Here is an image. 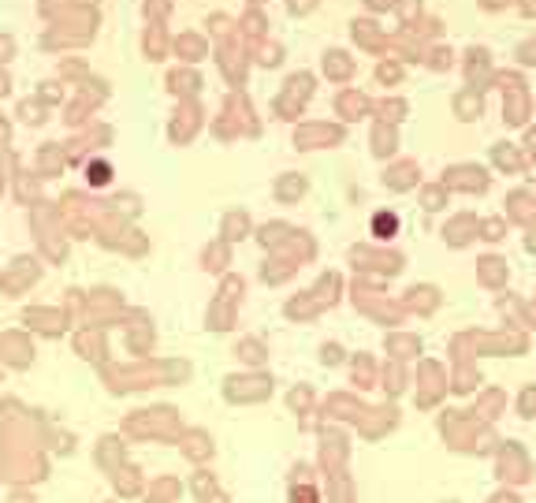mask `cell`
Returning a JSON list of instances; mask_svg holds the SVG:
<instances>
[{
  "mask_svg": "<svg viewBox=\"0 0 536 503\" xmlns=\"http://www.w3.org/2000/svg\"><path fill=\"white\" fill-rule=\"evenodd\" d=\"M321 68H324V75H328V82H339V86H346L354 75H358V60L346 52V49H328L324 52V60H321Z\"/></svg>",
  "mask_w": 536,
  "mask_h": 503,
  "instance_id": "obj_25",
  "label": "cell"
},
{
  "mask_svg": "<svg viewBox=\"0 0 536 503\" xmlns=\"http://www.w3.org/2000/svg\"><path fill=\"white\" fill-rule=\"evenodd\" d=\"M381 183L388 186L391 195H409V191H418V186L425 183L421 179V165L414 161V157H395L391 165H384Z\"/></svg>",
  "mask_w": 536,
  "mask_h": 503,
  "instance_id": "obj_12",
  "label": "cell"
},
{
  "mask_svg": "<svg viewBox=\"0 0 536 503\" xmlns=\"http://www.w3.org/2000/svg\"><path fill=\"white\" fill-rule=\"evenodd\" d=\"M525 82V75H522V68H507V71H495V82H492V90H511V86H522Z\"/></svg>",
  "mask_w": 536,
  "mask_h": 503,
  "instance_id": "obj_41",
  "label": "cell"
},
{
  "mask_svg": "<svg viewBox=\"0 0 536 503\" xmlns=\"http://www.w3.org/2000/svg\"><path fill=\"white\" fill-rule=\"evenodd\" d=\"M458 68H462V79H465V86H473V90H481V93H488L492 90V82H495V56H492V49L488 45H465L462 52H458Z\"/></svg>",
  "mask_w": 536,
  "mask_h": 503,
  "instance_id": "obj_8",
  "label": "cell"
},
{
  "mask_svg": "<svg viewBox=\"0 0 536 503\" xmlns=\"http://www.w3.org/2000/svg\"><path fill=\"white\" fill-rule=\"evenodd\" d=\"M503 216L511 220V224H518L522 232L536 224V191L532 186H514V191L503 198Z\"/></svg>",
  "mask_w": 536,
  "mask_h": 503,
  "instance_id": "obj_15",
  "label": "cell"
},
{
  "mask_svg": "<svg viewBox=\"0 0 536 503\" xmlns=\"http://www.w3.org/2000/svg\"><path fill=\"white\" fill-rule=\"evenodd\" d=\"M425 15H428L425 0H399V5H395V23H399V30H414Z\"/></svg>",
  "mask_w": 536,
  "mask_h": 503,
  "instance_id": "obj_33",
  "label": "cell"
},
{
  "mask_svg": "<svg viewBox=\"0 0 536 503\" xmlns=\"http://www.w3.org/2000/svg\"><path fill=\"white\" fill-rule=\"evenodd\" d=\"M291 313H302V318H306V313H317V306H313V302H291Z\"/></svg>",
  "mask_w": 536,
  "mask_h": 503,
  "instance_id": "obj_54",
  "label": "cell"
},
{
  "mask_svg": "<svg viewBox=\"0 0 536 503\" xmlns=\"http://www.w3.org/2000/svg\"><path fill=\"white\" fill-rule=\"evenodd\" d=\"M529 351V332L518 328H465L458 336H451L447 343V358L451 362H477V358H518Z\"/></svg>",
  "mask_w": 536,
  "mask_h": 503,
  "instance_id": "obj_1",
  "label": "cell"
},
{
  "mask_svg": "<svg viewBox=\"0 0 536 503\" xmlns=\"http://www.w3.org/2000/svg\"><path fill=\"white\" fill-rule=\"evenodd\" d=\"M495 478L507 489H522L532 481V459L522 440H499L495 448Z\"/></svg>",
  "mask_w": 536,
  "mask_h": 503,
  "instance_id": "obj_5",
  "label": "cell"
},
{
  "mask_svg": "<svg viewBox=\"0 0 536 503\" xmlns=\"http://www.w3.org/2000/svg\"><path fill=\"white\" fill-rule=\"evenodd\" d=\"M522 246H525V254H532V258H536V224H532V228H525Z\"/></svg>",
  "mask_w": 536,
  "mask_h": 503,
  "instance_id": "obj_49",
  "label": "cell"
},
{
  "mask_svg": "<svg viewBox=\"0 0 536 503\" xmlns=\"http://www.w3.org/2000/svg\"><path fill=\"white\" fill-rule=\"evenodd\" d=\"M409 384H414V369H409L406 362H395V358H388L384 365H381V388H384V395L395 403Z\"/></svg>",
  "mask_w": 536,
  "mask_h": 503,
  "instance_id": "obj_23",
  "label": "cell"
},
{
  "mask_svg": "<svg viewBox=\"0 0 536 503\" xmlns=\"http://www.w3.org/2000/svg\"><path fill=\"white\" fill-rule=\"evenodd\" d=\"M484 109H488V101H484L481 90L462 86V90L451 93V112H455L458 123H477V119L484 116Z\"/></svg>",
  "mask_w": 536,
  "mask_h": 503,
  "instance_id": "obj_18",
  "label": "cell"
},
{
  "mask_svg": "<svg viewBox=\"0 0 536 503\" xmlns=\"http://www.w3.org/2000/svg\"><path fill=\"white\" fill-rule=\"evenodd\" d=\"M514 64H518L522 71L536 68V38H525V42L514 45Z\"/></svg>",
  "mask_w": 536,
  "mask_h": 503,
  "instance_id": "obj_39",
  "label": "cell"
},
{
  "mask_svg": "<svg viewBox=\"0 0 536 503\" xmlns=\"http://www.w3.org/2000/svg\"><path fill=\"white\" fill-rule=\"evenodd\" d=\"M362 422H376L372 429H365V436H372V440H376V436H384V432H391V429L399 425V406L388 399L384 406H376V411H365V418H362Z\"/></svg>",
  "mask_w": 536,
  "mask_h": 503,
  "instance_id": "obj_32",
  "label": "cell"
},
{
  "mask_svg": "<svg viewBox=\"0 0 536 503\" xmlns=\"http://www.w3.org/2000/svg\"><path fill=\"white\" fill-rule=\"evenodd\" d=\"M444 26H447L444 15H432V12H428L414 30H409V34H414L418 42H425V45H432V42H444Z\"/></svg>",
  "mask_w": 536,
  "mask_h": 503,
  "instance_id": "obj_35",
  "label": "cell"
},
{
  "mask_svg": "<svg viewBox=\"0 0 536 503\" xmlns=\"http://www.w3.org/2000/svg\"><path fill=\"white\" fill-rule=\"evenodd\" d=\"M425 42H418L414 34H409V30H391V38H388V56H395V60H402V64L409 68V64H421L425 60Z\"/></svg>",
  "mask_w": 536,
  "mask_h": 503,
  "instance_id": "obj_21",
  "label": "cell"
},
{
  "mask_svg": "<svg viewBox=\"0 0 536 503\" xmlns=\"http://www.w3.org/2000/svg\"><path fill=\"white\" fill-rule=\"evenodd\" d=\"M522 0H477V8L488 12V15H499V12H518Z\"/></svg>",
  "mask_w": 536,
  "mask_h": 503,
  "instance_id": "obj_43",
  "label": "cell"
},
{
  "mask_svg": "<svg viewBox=\"0 0 536 503\" xmlns=\"http://www.w3.org/2000/svg\"><path fill=\"white\" fill-rule=\"evenodd\" d=\"M447 388H451L455 395H477V392L484 388V373L477 369V362H451Z\"/></svg>",
  "mask_w": 536,
  "mask_h": 503,
  "instance_id": "obj_20",
  "label": "cell"
},
{
  "mask_svg": "<svg viewBox=\"0 0 536 503\" xmlns=\"http://www.w3.org/2000/svg\"><path fill=\"white\" fill-rule=\"evenodd\" d=\"M402 309L409 313V318H436L439 306H444V291H439L436 284H409L402 295H399Z\"/></svg>",
  "mask_w": 536,
  "mask_h": 503,
  "instance_id": "obj_13",
  "label": "cell"
},
{
  "mask_svg": "<svg viewBox=\"0 0 536 503\" xmlns=\"http://www.w3.org/2000/svg\"><path fill=\"white\" fill-rule=\"evenodd\" d=\"M246 30H249V34H261V26H265V19L254 12V15H246V23H242Z\"/></svg>",
  "mask_w": 536,
  "mask_h": 503,
  "instance_id": "obj_53",
  "label": "cell"
},
{
  "mask_svg": "<svg viewBox=\"0 0 536 503\" xmlns=\"http://www.w3.org/2000/svg\"><path fill=\"white\" fill-rule=\"evenodd\" d=\"M439 183L447 186L451 195H465V198H481L492 191V168L477 165V161H455L444 168Z\"/></svg>",
  "mask_w": 536,
  "mask_h": 503,
  "instance_id": "obj_6",
  "label": "cell"
},
{
  "mask_svg": "<svg viewBox=\"0 0 536 503\" xmlns=\"http://www.w3.org/2000/svg\"><path fill=\"white\" fill-rule=\"evenodd\" d=\"M343 358V347H339V343H324V347H321V362L324 365H335Z\"/></svg>",
  "mask_w": 536,
  "mask_h": 503,
  "instance_id": "obj_48",
  "label": "cell"
},
{
  "mask_svg": "<svg viewBox=\"0 0 536 503\" xmlns=\"http://www.w3.org/2000/svg\"><path fill=\"white\" fill-rule=\"evenodd\" d=\"M514 411H518L522 422H532V418H536V381L522 384V392H518V399H514Z\"/></svg>",
  "mask_w": 536,
  "mask_h": 503,
  "instance_id": "obj_37",
  "label": "cell"
},
{
  "mask_svg": "<svg viewBox=\"0 0 536 503\" xmlns=\"http://www.w3.org/2000/svg\"><path fill=\"white\" fill-rule=\"evenodd\" d=\"M477 284L484 288V291H507V284H511V261L503 258V254H484V258H477Z\"/></svg>",
  "mask_w": 536,
  "mask_h": 503,
  "instance_id": "obj_17",
  "label": "cell"
},
{
  "mask_svg": "<svg viewBox=\"0 0 536 503\" xmlns=\"http://www.w3.org/2000/svg\"><path fill=\"white\" fill-rule=\"evenodd\" d=\"M421 68H425V71H432V75H447V71H455V68H458V52H455L447 42H432V45L425 49Z\"/></svg>",
  "mask_w": 536,
  "mask_h": 503,
  "instance_id": "obj_29",
  "label": "cell"
},
{
  "mask_svg": "<svg viewBox=\"0 0 536 503\" xmlns=\"http://www.w3.org/2000/svg\"><path fill=\"white\" fill-rule=\"evenodd\" d=\"M317 8V0H291V12L295 15H306V12H313Z\"/></svg>",
  "mask_w": 536,
  "mask_h": 503,
  "instance_id": "obj_51",
  "label": "cell"
},
{
  "mask_svg": "<svg viewBox=\"0 0 536 503\" xmlns=\"http://www.w3.org/2000/svg\"><path fill=\"white\" fill-rule=\"evenodd\" d=\"M351 261L362 276L372 280H395L406 269V254H399L395 246H381V242H362L351 250Z\"/></svg>",
  "mask_w": 536,
  "mask_h": 503,
  "instance_id": "obj_4",
  "label": "cell"
},
{
  "mask_svg": "<svg viewBox=\"0 0 536 503\" xmlns=\"http://www.w3.org/2000/svg\"><path fill=\"white\" fill-rule=\"evenodd\" d=\"M488 503H522V496H518V489H507V485H503L499 492L488 496Z\"/></svg>",
  "mask_w": 536,
  "mask_h": 503,
  "instance_id": "obj_47",
  "label": "cell"
},
{
  "mask_svg": "<svg viewBox=\"0 0 536 503\" xmlns=\"http://www.w3.org/2000/svg\"><path fill=\"white\" fill-rule=\"evenodd\" d=\"M507 232H511V220L507 216H481V242H488V246H495V242H503L507 239Z\"/></svg>",
  "mask_w": 536,
  "mask_h": 503,
  "instance_id": "obj_36",
  "label": "cell"
},
{
  "mask_svg": "<svg viewBox=\"0 0 536 503\" xmlns=\"http://www.w3.org/2000/svg\"><path fill=\"white\" fill-rule=\"evenodd\" d=\"M335 112H339L346 123H358V119L372 116V98H369V93H362L358 86H346L339 98H335Z\"/></svg>",
  "mask_w": 536,
  "mask_h": 503,
  "instance_id": "obj_22",
  "label": "cell"
},
{
  "mask_svg": "<svg viewBox=\"0 0 536 503\" xmlns=\"http://www.w3.org/2000/svg\"><path fill=\"white\" fill-rule=\"evenodd\" d=\"M439 239H444V246H451V250H469L481 239V216L469 213V209L451 213L444 220V228H439Z\"/></svg>",
  "mask_w": 536,
  "mask_h": 503,
  "instance_id": "obj_9",
  "label": "cell"
},
{
  "mask_svg": "<svg viewBox=\"0 0 536 503\" xmlns=\"http://www.w3.org/2000/svg\"><path fill=\"white\" fill-rule=\"evenodd\" d=\"M447 376L451 369L444 362H436V358H421L418 369H414V403L421 406V411H432V406H439V399H444L451 388H447Z\"/></svg>",
  "mask_w": 536,
  "mask_h": 503,
  "instance_id": "obj_7",
  "label": "cell"
},
{
  "mask_svg": "<svg viewBox=\"0 0 536 503\" xmlns=\"http://www.w3.org/2000/svg\"><path fill=\"white\" fill-rule=\"evenodd\" d=\"M339 291H343V280H339V272H328V276H321V284H317V295H321V302L335 306V302H339Z\"/></svg>",
  "mask_w": 536,
  "mask_h": 503,
  "instance_id": "obj_38",
  "label": "cell"
},
{
  "mask_svg": "<svg viewBox=\"0 0 536 503\" xmlns=\"http://www.w3.org/2000/svg\"><path fill=\"white\" fill-rule=\"evenodd\" d=\"M372 79H376V86H384L391 93L395 86L406 82V64H402V60H395V56H384V60H376Z\"/></svg>",
  "mask_w": 536,
  "mask_h": 503,
  "instance_id": "obj_31",
  "label": "cell"
},
{
  "mask_svg": "<svg viewBox=\"0 0 536 503\" xmlns=\"http://www.w3.org/2000/svg\"><path fill=\"white\" fill-rule=\"evenodd\" d=\"M261 64H279V45H265L261 49Z\"/></svg>",
  "mask_w": 536,
  "mask_h": 503,
  "instance_id": "obj_52",
  "label": "cell"
},
{
  "mask_svg": "<svg viewBox=\"0 0 536 503\" xmlns=\"http://www.w3.org/2000/svg\"><path fill=\"white\" fill-rule=\"evenodd\" d=\"M343 142V128L339 123H309L295 135L298 149H317V146H339Z\"/></svg>",
  "mask_w": 536,
  "mask_h": 503,
  "instance_id": "obj_24",
  "label": "cell"
},
{
  "mask_svg": "<svg viewBox=\"0 0 536 503\" xmlns=\"http://www.w3.org/2000/svg\"><path fill=\"white\" fill-rule=\"evenodd\" d=\"M418 205L425 209V213H444L447 205H451V191H447V186L444 183H421L418 186Z\"/></svg>",
  "mask_w": 536,
  "mask_h": 503,
  "instance_id": "obj_30",
  "label": "cell"
},
{
  "mask_svg": "<svg viewBox=\"0 0 536 503\" xmlns=\"http://www.w3.org/2000/svg\"><path fill=\"white\" fill-rule=\"evenodd\" d=\"M532 116H536V101H532V90H529V82H522V86H511V90H503V123H507V128H518V131H525L529 123H532Z\"/></svg>",
  "mask_w": 536,
  "mask_h": 503,
  "instance_id": "obj_11",
  "label": "cell"
},
{
  "mask_svg": "<svg viewBox=\"0 0 536 503\" xmlns=\"http://www.w3.org/2000/svg\"><path fill=\"white\" fill-rule=\"evenodd\" d=\"M351 376H354V384L358 388H372L376 381H381V369H376V362L369 355H354L351 362Z\"/></svg>",
  "mask_w": 536,
  "mask_h": 503,
  "instance_id": "obj_34",
  "label": "cell"
},
{
  "mask_svg": "<svg viewBox=\"0 0 536 503\" xmlns=\"http://www.w3.org/2000/svg\"><path fill=\"white\" fill-rule=\"evenodd\" d=\"M518 15L529 19V23H536V0H522V5H518Z\"/></svg>",
  "mask_w": 536,
  "mask_h": 503,
  "instance_id": "obj_50",
  "label": "cell"
},
{
  "mask_svg": "<svg viewBox=\"0 0 536 503\" xmlns=\"http://www.w3.org/2000/svg\"><path fill=\"white\" fill-rule=\"evenodd\" d=\"M395 5H399V0H365L369 15H376V19H381V15H395Z\"/></svg>",
  "mask_w": 536,
  "mask_h": 503,
  "instance_id": "obj_44",
  "label": "cell"
},
{
  "mask_svg": "<svg viewBox=\"0 0 536 503\" xmlns=\"http://www.w3.org/2000/svg\"><path fill=\"white\" fill-rule=\"evenodd\" d=\"M384 355L395 362H421L425 358V339L418 332H406V328H388L384 336Z\"/></svg>",
  "mask_w": 536,
  "mask_h": 503,
  "instance_id": "obj_14",
  "label": "cell"
},
{
  "mask_svg": "<svg viewBox=\"0 0 536 503\" xmlns=\"http://www.w3.org/2000/svg\"><path fill=\"white\" fill-rule=\"evenodd\" d=\"M436 429L447 440V448L462 455H488L499 448V436L492 432V425L473 411H444L436 418Z\"/></svg>",
  "mask_w": 536,
  "mask_h": 503,
  "instance_id": "obj_2",
  "label": "cell"
},
{
  "mask_svg": "<svg viewBox=\"0 0 536 503\" xmlns=\"http://www.w3.org/2000/svg\"><path fill=\"white\" fill-rule=\"evenodd\" d=\"M473 414L492 425L495 418L507 414V392L503 388H481L477 395H473Z\"/></svg>",
  "mask_w": 536,
  "mask_h": 503,
  "instance_id": "obj_28",
  "label": "cell"
},
{
  "mask_svg": "<svg viewBox=\"0 0 536 503\" xmlns=\"http://www.w3.org/2000/svg\"><path fill=\"white\" fill-rule=\"evenodd\" d=\"M302 191H306V179H302V176H291L287 183L279 186V195H283V198H295V195H302Z\"/></svg>",
  "mask_w": 536,
  "mask_h": 503,
  "instance_id": "obj_45",
  "label": "cell"
},
{
  "mask_svg": "<svg viewBox=\"0 0 536 503\" xmlns=\"http://www.w3.org/2000/svg\"><path fill=\"white\" fill-rule=\"evenodd\" d=\"M354 306L365 313V318H372L376 325H388V328H402L409 318L399 302V295H388L384 280H372V276L354 280Z\"/></svg>",
  "mask_w": 536,
  "mask_h": 503,
  "instance_id": "obj_3",
  "label": "cell"
},
{
  "mask_svg": "<svg viewBox=\"0 0 536 503\" xmlns=\"http://www.w3.org/2000/svg\"><path fill=\"white\" fill-rule=\"evenodd\" d=\"M399 232H402V216H399L395 209H376V213L369 216V235H372V242L391 246V242L399 239Z\"/></svg>",
  "mask_w": 536,
  "mask_h": 503,
  "instance_id": "obj_26",
  "label": "cell"
},
{
  "mask_svg": "<svg viewBox=\"0 0 536 503\" xmlns=\"http://www.w3.org/2000/svg\"><path fill=\"white\" fill-rule=\"evenodd\" d=\"M372 116H376V123H391V128H402V123L409 119V101L399 98V93H384V98L372 101Z\"/></svg>",
  "mask_w": 536,
  "mask_h": 503,
  "instance_id": "obj_27",
  "label": "cell"
},
{
  "mask_svg": "<svg viewBox=\"0 0 536 503\" xmlns=\"http://www.w3.org/2000/svg\"><path fill=\"white\" fill-rule=\"evenodd\" d=\"M388 38H391V30L381 26V19L376 15H362V19H351V42L369 52V56H388Z\"/></svg>",
  "mask_w": 536,
  "mask_h": 503,
  "instance_id": "obj_10",
  "label": "cell"
},
{
  "mask_svg": "<svg viewBox=\"0 0 536 503\" xmlns=\"http://www.w3.org/2000/svg\"><path fill=\"white\" fill-rule=\"evenodd\" d=\"M399 146H402L399 128H391V123H372V131H369V149H372L376 161L391 165L395 157H402V153H399Z\"/></svg>",
  "mask_w": 536,
  "mask_h": 503,
  "instance_id": "obj_19",
  "label": "cell"
},
{
  "mask_svg": "<svg viewBox=\"0 0 536 503\" xmlns=\"http://www.w3.org/2000/svg\"><path fill=\"white\" fill-rule=\"evenodd\" d=\"M287 93H291V98L302 105V101L309 98V93H313V75H306V71L291 75V79H287Z\"/></svg>",
  "mask_w": 536,
  "mask_h": 503,
  "instance_id": "obj_40",
  "label": "cell"
},
{
  "mask_svg": "<svg viewBox=\"0 0 536 503\" xmlns=\"http://www.w3.org/2000/svg\"><path fill=\"white\" fill-rule=\"evenodd\" d=\"M488 165L499 176H525L529 172V161H525V153H522L518 142H495L488 149Z\"/></svg>",
  "mask_w": 536,
  "mask_h": 503,
  "instance_id": "obj_16",
  "label": "cell"
},
{
  "mask_svg": "<svg viewBox=\"0 0 536 503\" xmlns=\"http://www.w3.org/2000/svg\"><path fill=\"white\" fill-rule=\"evenodd\" d=\"M522 153H525V161H529V168H536V123H529V128L522 131Z\"/></svg>",
  "mask_w": 536,
  "mask_h": 503,
  "instance_id": "obj_42",
  "label": "cell"
},
{
  "mask_svg": "<svg viewBox=\"0 0 536 503\" xmlns=\"http://www.w3.org/2000/svg\"><path fill=\"white\" fill-rule=\"evenodd\" d=\"M202 49H205V45H202L198 38H179V52H183V56L198 60V56H202Z\"/></svg>",
  "mask_w": 536,
  "mask_h": 503,
  "instance_id": "obj_46",
  "label": "cell"
}]
</instances>
